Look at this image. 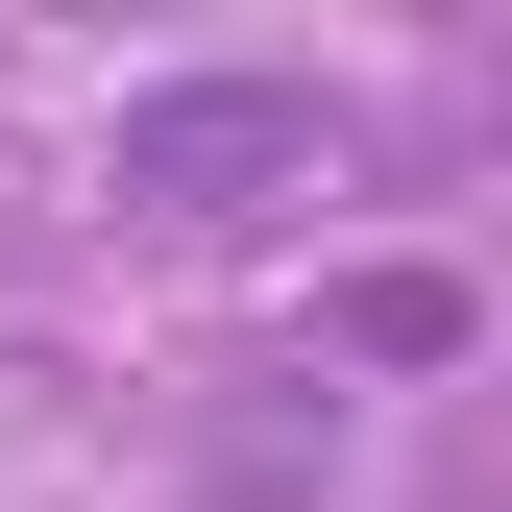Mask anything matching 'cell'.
I'll return each mask as SVG.
<instances>
[{"label": "cell", "instance_id": "obj_1", "mask_svg": "<svg viewBox=\"0 0 512 512\" xmlns=\"http://www.w3.org/2000/svg\"><path fill=\"white\" fill-rule=\"evenodd\" d=\"M317 171H342V98L317 74H147L98 122V196H147V220H269Z\"/></svg>", "mask_w": 512, "mask_h": 512}, {"label": "cell", "instance_id": "obj_2", "mask_svg": "<svg viewBox=\"0 0 512 512\" xmlns=\"http://www.w3.org/2000/svg\"><path fill=\"white\" fill-rule=\"evenodd\" d=\"M342 342H366V366H439V342H464V293H439V269H366V293H342Z\"/></svg>", "mask_w": 512, "mask_h": 512}]
</instances>
